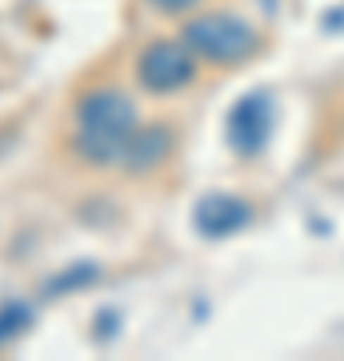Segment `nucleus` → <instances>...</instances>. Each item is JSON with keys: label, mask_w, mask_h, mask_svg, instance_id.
Returning a JSON list of instances; mask_svg holds the SVG:
<instances>
[{"label": "nucleus", "mask_w": 344, "mask_h": 361, "mask_svg": "<svg viewBox=\"0 0 344 361\" xmlns=\"http://www.w3.org/2000/svg\"><path fill=\"white\" fill-rule=\"evenodd\" d=\"M136 125V104L120 89H89L77 101V153L89 165H116L125 161V149L132 141Z\"/></svg>", "instance_id": "f257e3e1"}, {"label": "nucleus", "mask_w": 344, "mask_h": 361, "mask_svg": "<svg viewBox=\"0 0 344 361\" xmlns=\"http://www.w3.org/2000/svg\"><path fill=\"white\" fill-rule=\"evenodd\" d=\"M184 44L192 49L196 61H208V65H244L256 49H260V37L248 20L232 13H200L184 25Z\"/></svg>", "instance_id": "f03ea898"}, {"label": "nucleus", "mask_w": 344, "mask_h": 361, "mask_svg": "<svg viewBox=\"0 0 344 361\" xmlns=\"http://www.w3.org/2000/svg\"><path fill=\"white\" fill-rule=\"evenodd\" d=\"M136 80L148 92H180L196 80V56L184 40H153L136 56Z\"/></svg>", "instance_id": "7ed1b4c3"}, {"label": "nucleus", "mask_w": 344, "mask_h": 361, "mask_svg": "<svg viewBox=\"0 0 344 361\" xmlns=\"http://www.w3.org/2000/svg\"><path fill=\"white\" fill-rule=\"evenodd\" d=\"M196 221H200L204 233L220 237V233L241 229L244 221H248V205L236 201V197H229V193H212V197H204V205L196 209Z\"/></svg>", "instance_id": "20e7f679"}, {"label": "nucleus", "mask_w": 344, "mask_h": 361, "mask_svg": "<svg viewBox=\"0 0 344 361\" xmlns=\"http://www.w3.org/2000/svg\"><path fill=\"white\" fill-rule=\"evenodd\" d=\"M168 149H172V133H168L165 125L136 129V133H132V141H128V149H125V165L132 169V173H141V169H156L168 157Z\"/></svg>", "instance_id": "39448f33"}, {"label": "nucleus", "mask_w": 344, "mask_h": 361, "mask_svg": "<svg viewBox=\"0 0 344 361\" xmlns=\"http://www.w3.org/2000/svg\"><path fill=\"white\" fill-rule=\"evenodd\" d=\"M268 133V109H265V97H248V101L232 113V141L241 149H256L265 141Z\"/></svg>", "instance_id": "423d86ee"}, {"label": "nucleus", "mask_w": 344, "mask_h": 361, "mask_svg": "<svg viewBox=\"0 0 344 361\" xmlns=\"http://www.w3.org/2000/svg\"><path fill=\"white\" fill-rule=\"evenodd\" d=\"M156 8H165V13H177V8H189L192 0H153Z\"/></svg>", "instance_id": "0eeeda50"}]
</instances>
